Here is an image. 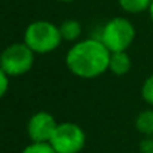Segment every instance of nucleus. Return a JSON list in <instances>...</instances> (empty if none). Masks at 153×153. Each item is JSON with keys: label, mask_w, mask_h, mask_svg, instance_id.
I'll return each instance as SVG.
<instances>
[{"label": "nucleus", "mask_w": 153, "mask_h": 153, "mask_svg": "<svg viewBox=\"0 0 153 153\" xmlns=\"http://www.w3.org/2000/svg\"><path fill=\"white\" fill-rule=\"evenodd\" d=\"M119 4L123 10L131 13H140L150 9L152 0H119Z\"/></svg>", "instance_id": "9d476101"}, {"label": "nucleus", "mask_w": 153, "mask_h": 153, "mask_svg": "<svg viewBox=\"0 0 153 153\" xmlns=\"http://www.w3.org/2000/svg\"><path fill=\"white\" fill-rule=\"evenodd\" d=\"M49 143L56 153H79L86 143V135L79 125L64 122L58 123Z\"/></svg>", "instance_id": "39448f33"}, {"label": "nucleus", "mask_w": 153, "mask_h": 153, "mask_svg": "<svg viewBox=\"0 0 153 153\" xmlns=\"http://www.w3.org/2000/svg\"><path fill=\"white\" fill-rule=\"evenodd\" d=\"M22 153H56L55 149L52 147L49 141L46 143H31L30 146H27Z\"/></svg>", "instance_id": "9b49d317"}, {"label": "nucleus", "mask_w": 153, "mask_h": 153, "mask_svg": "<svg viewBox=\"0 0 153 153\" xmlns=\"http://www.w3.org/2000/svg\"><path fill=\"white\" fill-rule=\"evenodd\" d=\"M111 52L100 39H86L76 43L67 52L68 70L83 79H92L108 70Z\"/></svg>", "instance_id": "f257e3e1"}, {"label": "nucleus", "mask_w": 153, "mask_h": 153, "mask_svg": "<svg viewBox=\"0 0 153 153\" xmlns=\"http://www.w3.org/2000/svg\"><path fill=\"white\" fill-rule=\"evenodd\" d=\"M34 62V52L24 42L12 43L0 53V67L7 76H21L27 73Z\"/></svg>", "instance_id": "20e7f679"}, {"label": "nucleus", "mask_w": 153, "mask_h": 153, "mask_svg": "<svg viewBox=\"0 0 153 153\" xmlns=\"http://www.w3.org/2000/svg\"><path fill=\"white\" fill-rule=\"evenodd\" d=\"M141 97H143V100L147 102V104L153 105V74L149 76V77L146 79V82L143 83Z\"/></svg>", "instance_id": "f8f14e48"}, {"label": "nucleus", "mask_w": 153, "mask_h": 153, "mask_svg": "<svg viewBox=\"0 0 153 153\" xmlns=\"http://www.w3.org/2000/svg\"><path fill=\"white\" fill-rule=\"evenodd\" d=\"M7 88H9V80H7V74L1 70V67H0V98L6 94V91H7Z\"/></svg>", "instance_id": "4468645a"}, {"label": "nucleus", "mask_w": 153, "mask_h": 153, "mask_svg": "<svg viewBox=\"0 0 153 153\" xmlns=\"http://www.w3.org/2000/svg\"><path fill=\"white\" fill-rule=\"evenodd\" d=\"M59 33H61V37L64 40L73 42L82 34V25L76 19H67L59 25Z\"/></svg>", "instance_id": "6e6552de"}, {"label": "nucleus", "mask_w": 153, "mask_h": 153, "mask_svg": "<svg viewBox=\"0 0 153 153\" xmlns=\"http://www.w3.org/2000/svg\"><path fill=\"white\" fill-rule=\"evenodd\" d=\"M62 37L59 27L53 25L49 21H34L31 22L24 33V43L37 53H48L55 51Z\"/></svg>", "instance_id": "f03ea898"}, {"label": "nucleus", "mask_w": 153, "mask_h": 153, "mask_svg": "<svg viewBox=\"0 0 153 153\" xmlns=\"http://www.w3.org/2000/svg\"><path fill=\"white\" fill-rule=\"evenodd\" d=\"M61 1H73V0H61Z\"/></svg>", "instance_id": "dca6fc26"}, {"label": "nucleus", "mask_w": 153, "mask_h": 153, "mask_svg": "<svg viewBox=\"0 0 153 153\" xmlns=\"http://www.w3.org/2000/svg\"><path fill=\"white\" fill-rule=\"evenodd\" d=\"M135 126L146 137H153V110L141 111L135 119Z\"/></svg>", "instance_id": "1a4fd4ad"}, {"label": "nucleus", "mask_w": 153, "mask_h": 153, "mask_svg": "<svg viewBox=\"0 0 153 153\" xmlns=\"http://www.w3.org/2000/svg\"><path fill=\"white\" fill-rule=\"evenodd\" d=\"M131 58L129 55L126 53V51H120V52H111L110 55V71L117 74V76H122V74H126L129 70H131Z\"/></svg>", "instance_id": "0eeeda50"}, {"label": "nucleus", "mask_w": 153, "mask_h": 153, "mask_svg": "<svg viewBox=\"0 0 153 153\" xmlns=\"http://www.w3.org/2000/svg\"><path fill=\"white\" fill-rule=\"evenodd\" d=\"M56 126L58 123L55 122L51 113L37 111L36 114L30 117L28 125H27V132L33 143H46V141H51Z\"/></svg>", "instance_id": "423d86ee"}, {"label": "nucleus", "mask_w": 153, "mask_h": 153, "mask_svg": "<svg viewBox=\"0 0 153 153\" xmlns=\"http://www.w3.org/2000/svg\"><path fill=\"white\" fill-rule=\"evenodd\" d=\"M149 12H150V18H152V21H153V0H152V4H150V9H149Z\"/></svg>", "instance_id": "2eb2a0df"}, {"label": "nucleus", "mask_w": 153, "mask_h": 153, "mask_svg": "<svg viewBox=\"0 0 153 153\" xmlns=\"http://www.w3.org/2000/svg\"><path fill=\"white\" fill-rule=\"evenodd\" d=\"M140 152L141 153H153V137H146L140 143Z\"/></svg>", "instance_id": "ddd939ff"}, {"label": "nucleus", "mask_w": 153, "mask_h": 153, "mask_svg": "<svg viewBox=\"0 0 153 153\" xmlns=\"http://www.w3.org/2000/svg\"><path fill=\"white\" fill-rule=\"evenodd\" d=\"M135 39V28L126 18L110 19L101 31L100 40L110 52L126 51Z\"/></svg>", "instance_id": "7ed1b4c3"}]
</instances>
